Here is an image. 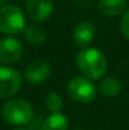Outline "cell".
I'll list each match as a JSON object with an SVG mask.
<instances>
[{"label":"cell","instance_id":"obj_16","mask_svg":"<svg viewBox=\"0 0 129 130\" xmlns=\"http://www.w3.org/2000/svg\"><path fill=\"white\" fill-rule=\"evenodd\" d=\"M29 125V130H43V120L39 121L38 119H32V121L28 124Z\"/></svg>","mask_w":129,"mask_h":130},{"label":"cell","instance_id":"obj_19","mask_svg":"<svg viewBox=\"0 0 129 130\" xmlns=\"http://www.w3.org/2000/svg\"><path fill=\"white\" fill-rule=\"evenodd\" d=\"M76 130H84V129H76Z\"/></svg>","mask_w":129,"mask_h":130},{"label":"cell","instance_id":"obj_5","mask_svg":"<svg viewBox=\"0 0 129 130\" xmlns=\"http://www.w3.org/2000/svg\"><path fill=\"white\" fill-rule=\"evenodd\" d=\"M22 82V76L15 68L0 66V99L14 96L20 90Z\"/></svg>","mask_w":129,"mask_h":130},{"label":"cell","instance_id":"obj_1","mask_svg":"<svg viewBox=\"0 0 129 130\" xmlns=\"http://www.w3.org/2000/svg\"><path fill=\"white\" fill-rule=\"evenodd\" d=\"M76 66L82 76L90 80H100L108 70L105 54L96 48H82L76 54Z\"/></svg>","mask_w":129,"mask_h":130},{"label":"cell","instance_id":"obj_12","mask_svg":"<svg viewBox=\"0 0 129 130\" xmlns=\"http://www.w3.org/2000/svg\"><path fill=\"white\" fill-rule=\"evenodd\" d=\"M123 88V85L120 82V80L115 76H108L104 77L99 85V91L101 92V95H104L105 97H115L120 93Z\"/></svg>","mask_w":129,"mask_h":130},{"label":"cell","instance_id":"obj_6","mask_svg":"<svg viewBox=\"0 0 129 130\" xmlns=\"http://www.w3.org/2000/svg\"><path fill=\"white\" fill-rule=\"evenodd\" d=\"M23 53L22 42L14 37H4L0 39V63L4 66L18 62Z\"/></svg>","mask_w":129,"mask_h":130},{"label":"cell","instance_id":"obj_11","mask_svg":"<svg viewBox=\"0 0 129 130\" xmlns=\"http://www.w3.org/2000/svg\"><path fill=\"white\" fill-rule=\"evenodd\" d=\"M23 36L24 39L31 44H42L44 43L46 38H47V33L38 23H32L29 25H25V28L23 29Z\"/></svg>","mask_w":129,"mask_h":130},{"label":"cell","instance_id":"obj_4","mask_svg":"<svg viewBox=\"0 0 129 130\" xmlns=\"http://www.w3.org/2000/svg\"><path fill=\"white\" fill-rule=\"evenodd\" d=\"M97 88L92 80L85 76H76L71 78L67 84V95L68 97L79 104H89L95 100Z\"/></svg>","mask_w":129,"mask_h":130},{"label":"cell","instance_id":"obj_7","mask_svg":"<svg viewBox=\"0 0 129 130\" xmlns=\"http://www.w3.org/2000/svg\"><path fill=\"white\" fill-rule=\"evenodd\" d=\"M53 11V0H25V13L36 23L47 20Z\"/></svg>","mask_w":129,"mask_h":130},{"label":"cell","instance_id":"obj_13","mask_svg":"<svg viewBox=\"0 0 129 130\" xmlns=\"http://www.w3.org/2000/svg\"><path fill=\"white\" fill-rule=\"evenodd\" d=\"M68 119L60 112H52L43 120V130H68Z\"/></svg>","mask_w":129,"mask_h":130},{"label":"cell","instance_id":"obj_10","mask_svg":"<svg viewBox=\"0 0 129 130\" xmlns=\"http://www.w3.org/2000/svg\"><path fill=\"white\" fill-rule=\"evenodd\" d=\"M99 11L109 18L118 17L123 14L127 9V0H99L97 1Z\"/></svg>","mask_w":129,"mask_h":130},{"label":"cell","instance_id":"obj_3","mask_svg":"<svg viewBox=\"0 0 129 130\" xmlns=\"http://www.w3.org/2000/svg\"><path fill=\"white\" fill-rule=\"evenodd\" d=\"M25 28V17L23 10L14 4L0 6V33L15 36Z\"/></svg>","mask_w":129,"mask_h":130},{"label":"cell","instance_id":"obj_8","mask_svg":"<svg viewBox=\"0 0 129 130\" xmlns=\"http://www.w3.org/2000/svg\"><path fill=\"white\" fill-rule=\"evenodd\" d=\"M51 72L52 71L48 62L43 59H36L27 64L24 70V77L29 84L38 85V84H43L49 78Z\"/></svg>","mask_w":129,"mask_h":130},{"label":"cell","instance_id":"obj_9","mask_svg":"<svg viewBox=\"0 0 129 130\" xmlns=\"http://www.w3.org/2000/svg\"><path fill=\"white\" fill-rule=\"evenodd\" d=\"M95 34H96L95 25L91 22L81 20L80 23L76 24L74 29V41L77 47L86 48L95 39Z\"/></svg>","mask_w":129,"mask_h":130},{"label":"cell","instance_id":"obj_14","mask_svg":"<svg viewBox=\"0 0 129 130\" xmlns=\"http://www.w3.org/2000/svg\"><path fill=\"white\" fill-rule=\"evenodd\" d=\"M46 106L51 112H60L63 107L62 96L57 92H51L46 97Z\"/></svg>","mask_w":129,"mask_h":130},{"label":"cell","instance_id":"obj_15","mask_svg":"<svg viewBox=\"0 0 129 130\" xmlns=\"http://www.w3.org/2000/svg\"><path fill=\"white\" fill-rule=\"evenodd\" d=\"M120 30H122V34L129 41V9L123 13V17L120 20Z\"/></svg>","mask_w":129,"mask_h":130},{"label":"cell","instance_id":"obj_18","mask_svg":"<svg viewBox=\"0 0 129 130\" xmlns=\"http://www.w3.org/2000/svg\"><path fill=\"white\" fill-rule=\"evenodd\" d=\"M6 1H8V0H0V6H1V5H4Z\"/></svg>","mask_w":129,"mask_h":130},{"label":"cell","instance_id":"obj_17","mask_svg":"<svg viewBox=\"0 0 129 130\" xmlns=\"http://www.w3.org/2000/svg\"><path fill=\"white\" fill-rule=\"evenodd\" d=\"M13 130H28V129H25V128H22V126H17V128H14Z\"/></svg>","mask_w":129,"mask_h":130},{"label":"cell","instance_id":"obj_2","mask_svg":"<svg viewBox=\"0 0 129 130\" xmlns=\"http://www.w3.org/2000/svg\"><path fill=\"white\" fill-rule=\"evenodd\" d=\"M4 120L14 126L28 125L34 118L32 105L23 99H11L3 106Z\"/></svg>","mask_w":129,"mask_h":130}]
</instances>
